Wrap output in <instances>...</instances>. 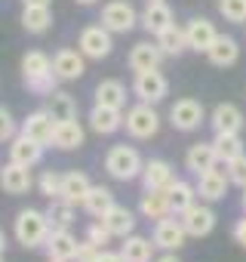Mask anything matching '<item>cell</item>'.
<instances>
[{
    "label": "cell",
    "mask_w": 246,
    "mask_h": 262,
    "mask_svg": "<svg viewBox=\"0 0 246 262\" xmlns=\"http://www.w3.org/2000/svg\"><path fill=\"white\" fill-rule=\"evenodd\" d=\"M95 102L123 111V108H127V86H123L120 80H102L95 86Z\"/></svg>",
    "instance_id": "obj_32"
},
{
    "label": "cell",
    "mask_w": 246,
    "mask_h": 262,
    "mask_svg": "<svg viewBox=\"0 0 246 262\" xmlns=\"http://www.w3.org/2000/svg\"><path fill=\"white\" fill-rule=\"evenodd\" d=\"M173 182H176V173L166 161H145V170H142L145 191H166Z\"/></svg>",
    "instance_id": "obj_21"
},
{
    "label": "cell",
    "mask_w": 246,
    "mask_h": 262,
    "mask_svg": "<svg viewBox=\"0 0 246 262\" xmlns=\"http://www.w3.org/2000/svg\"><path fill=\"white\" fill-rule=\"evenodd\" d=\"M13 231H16V241H19L22 247L34 250V247H43V244H46V237H50L53 225H50V216H46V213H40V210L28 207V210H22V213L16 216Z\"/></svg>",
    "instance_id": "obj_1"
},
{
    "label": "cell",
    "mask_w": 246,
    "mask_h": 262,
    "mask_svg": "<svg viewBox=\"0 0 246 262\" xmlns=\"http://www.w3.org/2000/svg\"><path fill=\"white\" fill-rule=\"evenodd\" d=\"M179 219H182L188 237H206L215 228V213L206 204H191L185 213H179Z\"/></svg>",
    "instance_id": "obj_10"
},
{
    "label": "cell",
    "mask_w": 246,
    "mask_h": 262,
    "mask_svg": "<svg viewBox=\"0 0 246 262\" xmlns=\"http://www.w3.org/2000/svg\"><path fill=\"white\" fill-rule=\"evenodd\" d=\"M50 262H65V259H50Z\"/></svg>",
    "instance_id": "obj_51"
},
{
    "label": "cell",
    "mask_w": 246,
    "mask_h": 262,
    "mask_svg": "<svg viewBox=\"0 0 246 262\" xmlns=\"http://www.w3.org/2000/svg\"><path fill=\"white\" fill-rule=\"evenodd\" d=\"M37 188H40V194H43V198L59 201V198H62V176H59L56 170H43V173H40V179H37Z\"/></svg>",
    "instance_id": "obj_38"
},
{
    "label": "cell",
    "mask_w": 246,
    "mask_h": 262,
    "mask_svg": "<svg viewBox=\"0 0 246 262\" xmlns=\"http://www.w3.org/2000/svg\"><path fill=\"white\" fill-rule=\"evenodd\" d=\"M166 194H169V207H173L176 216L185 213L191 204H197V188H194L191 182H185V179H176V182L166 188Z\"/></svg>",
    "instance_id": "obj_34"
},
{
    "label": "cell",
    "mask_w": 246,
    "mask_h": 262,
    "mask_svg": "<svg viewBox=\"0 0 246 262\" xmlns=\"http://www.w3.org/2000/svg\"><path fill=\"white\" fill-rule=\"evenodd\" d=\"M154 262H182V259H179V256H176L173 250H163V256H157Z\"/></svg>",
    "instance_id": "obj_46"
},
{
    "label": "cell",
    "mask_w": 246,
    "mask_h": 262,
    "mask_svg": "<svg viewBox=\"0 0 246 262\" xmlns=\"http://www.w3.org/2000/svg\"><path fill=\"white\" fill-rule=\"evenodd\" d=\"M46 74H56V71H53V59H50L46 53H40V50L25 53V59H22V80L31 83V80L46 77Z\"/></svg>",
    "instance_id": "obj_28"
},
{
    "label": "cell",
    "mask_w": 246,
    "mask_h": 262,
    "mask_svg": "<svg viewBox=\"0 0 246 262\" xmlns=\"http://www.w3.org/2000/svg\"><path fill=\"white\" fill-rule=\"evenodd\" d=\"M89 188H92V182H89L86 173H80V170H71V173L62 176V201H68L71 207L83 204V198L89 194Z\"/></svg>",
    "instance_id": "obj_27"
},
{
    "label": "cell",
    "mask_w": 246,
    "mask_h": 262,
    "mask_svg": "<svg viewBox=\"0 0 246 262\" xmlns=\"http://www.w3.org/2000/svg\"><path fill=\"white\" fill-rule=\"evenodd\" d=\"M99 256H102V247H95L92 241H83V244L77 247L74 262H99Z\"/></svg>",
    "instance_id": "obj_43"
},
{
    "label": "cell",
    "mask_w": 246,
    "mask_h": 262,
    "mask_svg": "<svg viewBox=\"0 0 246 262\" xmlns=\"http://www.w3.org/2000/svg\"><path fill=\"white\" fill-rule=\"evenodd\" d=\"M185 241H188V231H185L182 219H176V213H169V216L154 222V244L160 250H173L176 253V250L185 247Z\"/></svg>",
    "instance_id": "obj_9"
},
{
    "label": "cell",
    "mask_w": 246,
    "mask_h": 262,
    "mask_svg": "<svg viewBox=\"0 0 246 262\" xmlns=\"http://www.w3.org/2000/svg\"><path fill=\"white\" fill-rule=\"evenodd\" d=\"M225 170H228V179H231V185H237V188H246V155H240V158H234L231 164H225Z\"/></svg>",
    "instance_id": "obj_40"
},
{
    "label": "cell",
    "mask_w": 246,
    "mask_h": 262,
    "mask_svg": "<svg viewBox=\"0 0 246 262\" xmlns=\"http://www.w3.org/2000/svg\"><path fill=\"white\" fill-rule=\"evenodd\" d=\"M31 185H34L31 167L16 164V161H7L4 167H0V188H4L7 194H28Z\"/></svg>",
    "instance_id": "obj_11"
},
{
    "label": "cell",
    "mask_w": 246,
    "mask_h": 262,
    "mask_svg": "<svg viewBox=\"0 0 246 262\" xmlns=\"http://www.w3.org/2000/svg\"><path fill=\"white\" fill-rule=\"evenodd\" d=\"M46 111L53 114V120H74V117H77V102H74L68 93L53 90V93L46 96Z\"/></svg>",
    "instance_id": "obj_35"
},
{
    "label": "cell",
    "mask_w": 246,
    "mask_h": 262,
    "mask_svg": "<svg viewBox=\"0 0 246 262\" xmlns=\"http://www.w3.org/2000/svg\"><path fill=\"white\" fill-rule=\"evenodd\" d=\"M89 129L92 133H99V136H111V133H117V129L123 126V111L120 108H108V105H92L89 108Z\"/></svg>",
    "instance_id": "obj_14"
},
{
    "label": "cell",
    "mask_w": 246,
    "mask_h": 262,
    "mask_svg": "<svg viewBox=\"0 0 246 262\" xmlns=\"http://www.w3.org/2000/svg\"><path fill=\"white\" fill-rule=\"evenodd\" d=\"M157 47L163 50V56H182V53L188 50V34H185V28L173 22L169 28H163V31L157 34Z\"/></svg>",
    "instance_id": "obj_29"
},
{
    "label": "cell",
    "mask_w": 246,
    "mask_h": 262,
    "mask_svg": "<svg viewBox=\"0 0 246 262\" xmlns=\"http://www.w3.org/2000/svg\"><path fill=\"white\" fill-rule=\"evenodd\" d=\"M46 216H50V225H53V228H71V225H74V207H71L68 201H62V198L50 204Z\"/></svg>",
    "instance_id": "obj_37"
},
{
    "label": "cell",
    "mask_w": 246,
    "mask_h": 262,
    "mask_svg": "<svg viewBox=\"0 0 246 262\" xmlns=\"http://www.w3.org/2000/svg\"><path fill=\"white\" fill-rule=\"evenodd\" d=\"M46 256L50 259H65V262H74V256H77V237L68 231V228H53L50 231V237H46Z\"/></svg>",
    "instance_id": "obj_19"
},
{
    "label": "cell",
    "mask_w": 246,
    "mask_h": 262,
    "mask_svg": "<svg viewBox=\"0 0 246 262\" xmlns=\"http://www.w3.org/2000/svg\"><path fill=\"white\" fill-rule=\"evenodd\" d=\"M10 161L25 164V167H37V164L43 161V145H40V142H34L31 136L19 133V136H13V139H10Z\"/></svg>",
    "instance_id": "obj_18"
},
{
    "label": "cell",
    "mask_w": 246,
    "mask_h": 262,
    "mask_svg": "<svg viewBox=\"0 0 246 262\" xmlns=\"http://www.w3.org/2000/svg\"><path fill=\"white\" fill-rule=\"evenodd\" d=\"M185 34H188V50H194V53H206L212 47V40L218 37L215 25L209 19H203V16L200 19H191L185 25Z\"/></svg>",
    "instance_id": "obj_20"
},
{
    "label": "cell",
    "mask_w": 246,
    "mask_h": 262,
    "mask_svg": "<svg viewBox=\"0 0 246 262\" xmlns=\"http://www.w3.org/2000/svg\"><path fill=\"white\" fill-rule=\"evenodd\" d=\"M74 4H80V7H92V4H99V0H74Z\"/></svg>",
    "instance_id": "obj_48"
},
{
    "label": "cell",
    "mask_w": 246,
    "mask_h": 262,
    "mask_svg": "<svg viewBox=\"0 0 246 262\" xmlns=\"http://www.w3.org/2000/svg\"><path fill=\"white\" fill-rule=\"evenodd\" d=\"M53 71H56V77H59L62 83L80 80V77L86 74V56H83L80 50H59V53L53 56Z\"/></svg>",
    "instance_id": "obj_12"
},
{
    "label": "cell",
    "mask_w": 246,
    "mask_h": 262,
    "mask_svg": "<svg viewBox=\"0 0 246 262\" xmlns=\"http://www.w3.org/2000/svg\"><path fill=\"white\" fill-rule=\"evenodd\" d=\"M105 170H108V176H114L120 182H133V179L142 176L145 161H142V155L133 145H114L105 155Z\"/></svg>",
    "instance_id": "obj_2"
},
{
    "label": "cell",
    "mask_w": 246,
    "mask_h": 262,
    "mask_svg": "<svg viewBox=\"0 0 246 262\" xmlns=\"http://www.w3.org/2000/svg\"><path fill=\"white\" fill-rule=\"evenodd\" d=\"M99 262H127V259H123L120 256V250L114 253V250H102V256H99Z\"/></svg>",
    "instance_id": "obj_45"
},
{
    "label": "cell",
    "mask_w": 246,
    "mask_h": 262,
    "mask_svg": "<svg viewBox=\"0 0 246 262\" xmlns=\"http://www.w3.org/2000/svg\"><path fill=\"white\" fill-rule=\"evenodd\" d=\"M206 120V111L197 99H179L173 108H169V123L179 129V133H194L200 129V123Z\"/></svg>",
    "instance_id": "obj_7"
},
{
    "label": "cell",
    "mask_w": 246,
    "mask_h": 262,
    "mask_svg": "<svg viewBox=\"0 0 246 262\" xmlns=\"http://www.w3.org/2000/svg\"><path fill=\"white\" fill-rule=\"evenodd\" d=\"M123 126H127V133L133 139H151V136H157V129H160V114H157L154 105L139 102V105L127 108V114H123Z\"/></svg>",
    "instance_id": "obj_3"
},
{
    "label": "cell",
    "mask_w": 246,
    "mask_h": 262,
    "mask_svg": "<svg viewBox=\"0 0 246 262\" xmlns=\"http://www.w3.org/2000/svg\"><path fill=\"white\" fill-rule=\"evenodd\" d=\"M102 222L111 228L114 237H127V234H133V228H136V213H133L130 207H123V204H114V207L102 216Z\"/></svg>",
    "instance_id": "obj_26"
},
{
    "label": "cell",
    "mask_w": 246,
    "mask_h": 262,
    "mask_svg": "<svg viewBox=\"0 0 246 262\" xmlns=\"http://www.w3.org/2000/svg\"><path fill=\"white\" fill-rule=\"evenodd\" d=\"M86 142V133H83V126L77 123V117L74 120H56V129H53V148H59V151H74V148H80Z\"/></svg>",
    "instance_id": "obj_17"
},
{
    "label": "cell",
    "mask_w": 246,
    "mask_h": 262,
    "mask_svg": "<svg viewBox=\"0 0 246 262\" xmlns=\"http://www.w3.org/2000/svg\"><path fill=\"white\" fill-rule=\"evenodd\" d=\"M4 247H7V237H4V231H0V253H4Z\"/></svg>",
    "instance_id": "obj_49"
},
{
    "label": "cell",
    "mask_w": 246,
    "mask_h": 262,
    "mask_svg": "<svg viewBox=\"0 0 246 262\" xmlns=\"http://www.w3.org/2000/svg\"><path fill=\"white\" fill-rule=\"evenodd\" d=\"M218 13L225 16V22L246 25V0H218Z\"/></svg>",
    "instance_id": "obj_39"
},
{
    "label": "cell",
    "mask_w": 246,
    "mask_h": 262,
    "mask_svg": "<svg viewBox=\"0 0 246 262\" xmlns=\"http://www.w3.org/2000/svg\"><path fill=\"white\" fill-rule=\"evenodd\" d=\"M80 207H83L89 216H99V219H102V216L114 207V191H111L108 185H92V188H89V194L83 198V204H80Z\"/></svg>",
    "instance_id": "obj_30"
},
{
    "label": "cell",
    "mask_w": 246,
    "mask_h": 262,
    "mask_svg": "<svg viewBox=\"0 0 246 262\" xmlns=\"http://www.w3.org/2000/svg\"><path fill=\"white\" fill-rule=\"evenodd\" d=\"M139 25H142L148 34L157 37L163 28L173 25V10H169V4H166V0H148V7H145L142 16H139Z\"/></svg>",
    "instance_id": "obj_15"
},
{
    "label": "cell",
    "mask_w": 246,
    "mask_h": 262,
    "mask_svg": "<svg viewBox=\"0 0 246 262\" xmlns=\"http://www.w3.org/2000/svg\"><path fill=\"white\" fill-rule=\"evenodd\" d=\"M228 185H231V179H228V170H225V164H215L212 170H206V173H200L197 176V194H200V201H206V204H215V201H222L225 194H228Z\"/></svg>",
    "instance_id": "obj_8"
},
{
    "label": "cell",
    "mask_w": 246,
    "mask_h": 262,
    "mask_svg": "<svg viewBox=\"0 0 246 262\" xmlns=\"http://www.w3.org/2000/svg\"><path fill=\"white\" fill-rule=\"evenodd\" d=\"M53 25L50 7H22V28L28 34H46Z\"/></svg>",
    "instance_id": "obj_33"
},
{
    "label": "cell",
    "mask_w": 246,
    "mask_h": 262,
    "mask_svg": "<svg viewBox=\"0 0 246 262\" xmlns=\"http://www.w3.org/2000/svg\"><path fill=\"white\" fill-rule=\"evenodd\" d=\"M13 136H19V129H16V120H13V114L0 105V142H10Z\"/></svg>",
    "instance_id": "obj_42"
},
{
    "label": "cell",
    "mask_w": 246,
    "mask_h": 262,
    "mask_svg": "<svg viewBox=\"0 0 246 262\" xmlns=\"http://www.w3.org/2000/svg\"><path fill=\"white\" fill-rule=\"evenodd\" d=\"M157 244L154 237H142V234H127L123 237V247H120V256L127 259V262H154Z\"/></svg>",
    "instance_id": "obj_22"
},
{
    "label": "cell",
    "mask_w": 246,
    "mask_h": 262,
    "mask_svg": "<svg viewBox=\"0 0 246 262\" xmlns=\"http://www.w3.org/2000/svg\"><path fill=\"white\" fill-rule=\"evenodd\" d=\"M53 129H56V120H53V114H50L46 108L31 111V114L25 117V123H22V133L31 136V139L40 142V145H50V142H53Z\"/></svg>",
    "instance_id": "obj_16"
},
{
    "label": "cell",
    "mask_w": 246,
    "mask_h": 262,
    "mask_svg": "<svg viewBox=\"0 0 246 262\" xmlns=\"http://www.w3.org/2000/svg\"><path fill=\"white\" fill-rule=\"evenodd\" d=\"M169 93V80L163 77L160 68H151V71H136V80H133V96L139 102H148V105H157L163 102Z\"/></svg>",
    "instance_id": "obj_5"
},
{
    "label": "cell",
    "mask_w": 246,
    "mask_h": 262,
    "mask_svg": "<svg viewBox=\"0 0 246 262\" xmlns=\"http://www.w3.org/2000/svg\"><path fill=\"white\" fill-rule=\"evenodd\" d=\"M215 164H218V155H215V145H212V142H197V145H191L188 155H185V167H188L194 176L212 170Z\"/></svg>",
    "instance_id": "obj_25"
},
{
    "label": "cell",
    "mask_w": 246,
    "mask_h": 262,
    "mask_svg": "<svg viewBox=\"0 0 246 262\" xmlns=\"http://www.w3.org/2000/svg\"><path fill=\"white\" fill-rule=\"evenodd\" d=\"M209 123H212V133H240L246 126V117L234 102H218L209 114Z\"/></svg>",
    "instance_id": "obj_13"
},
{
    "label": "cell",
    "mask_w": 246,
    "mask_h": 262,
    "mask_svg": "<svg viewBox=\"0 0 246 262\" xmlns=\"http://www.w3.org/2000/svg\"><path fill=\"white\" fill-rule=\"evenodd\" d=\"M77 47H80V53H83L86 59L102 62V59H108V56H111L114 40H111V31H108L105 25H86V28L80 31Z\"/></svg>",
    "instance_id": "obj_6"
},
{
    "label": "cell",
    "mask_w": 246,
    "mask_h": 262,
    "mask_svg": "<svg viewBox=\"0 0 246 262\" xmlns=\"http://www.w3.org/2000/svg\"><path fill=\"white\" fill-rule=\"evenodd\" d=\"M102 25L111 34H130L139 25V13L130 0H108L102 7Z\"/></svg>",
    "instance_id": "obj_4"
},
{
    "label": "cell",
    "mask_w": 246,
    "mask_h": 262,
    "mask_svg": "<svg viewBox=\"0 0 246 262\" xmlns=\"http://www.w3.org/2000/svg\"><path fill=\"white\" fill-rule=\"evenodd\" d=\"M206 59H209L215 68H231V65L240 59V47H237V40H234V37L218 34V37L212 40V47L206 50Z\"/></svg>",
    "instance_id": "obj_24"
},
{
    "label": "cell",
    "mask_w": 246,
    "mask_h": 262,
    "mask_svg": "<svg viewBox=\"0 0 246 262\" xmlns=\"http://www.w3.org/2000/svg\"><path fill=\"white\" fill-rule=\"evenodd\" d=\"M0 262H4V253H0Z\"/></svg>",
    "instance_id": "obj_52"
},
{
    "label": "cell",
    "mask_w": 246,
    "mask_h": 262,
    "mask_svg": "<svg viewBox=\"0 0 246 262\" xmlns=\"http://www.w3.org/2000/svg\"><path fill=\"white\" fill-rule=\"evenodd\" d=\"M53 0H22V7H50Z\"/></svg>",
    "instance_id": "obj_47"
},
{
    "label": "cell",
    "mask_w": 246,
    "mask_h": 262,
    "mask_svg": "<svg viewBox=\"0 0 246 262\" xmlns=\"http://www.w3.org/2000/svg\"><path fill=\"white\" fill-rule=\"evenodd\" d=\"M212 145H215L218 164H231L234 158L243 155V139H240V133H215Z\"/></svg>",
    "instance_id": "obj_36"
},
{
    "label": "cell",
    "mask_w": 246,
    "mask_h": 262,
    "mask_svg": "<svg viewBox=\"0 0 246 262\" xmlns=\"http://www.w3.org/2000/svg\"><path fill=\"white\" fill-rule=\"evenodd\" d=\"M111 237H114V234H111V228H108L102 219H99V222H92V225L86 228V241H92V244H95V247H102V250L111 244Z\"/></svg>",
    "instance_id": "obj_41"
},
{
    "label": "cell",
    "mask_w": 246,
    "mask_h": 262,
    "mask_svg": "<svg viewBox=\"0 0 246 262\" xmlns=\"http://www.w3.org/2000/svg\"><path fill=\"white\" fill-rule=\"evenodd\" d=\"M139 213L145 216V219H163V216H169L173 213V207H169V194L166 191H145L142 194V204H139Z\"/></svg>",
    "instance_id": "obj_31"
},
{
    "label": "cell",
    "mask_w": 246,
    "mask_h": 262,
    "mask_svg": "<svg viewBox=\"0 0 246 262\" xmlns=\"http://www.w3.org/2000/svg\"><path fill=\"white\" fill-rule=\"evenodd\" d=\"M234 237H237V244H240V247L246 250V216H243V219H240V222L234 225Z\"/></svg>",
    "instance_id": "obj_44"
},
{
    "label": "cell",
    "mask_w": 246,
    "mask_h": 262,
    "mask_svg": "<svg viewBox=\"0 0 246 262\" xmlns=\"http://www.w3.org/2000/svg\"><path fill=\"white\" fill-rule=\"evenodd\" d=\"M243 210H246V188H243Z\"/></svg>",
    "instance_id": "obj_50"
},
{
    "label": "cell",
    "mask_w": 246,
    "mask_h": 262,
    "mask_svg": "<svg viewBox=\"0 0 246 262\" xmlns=\"http://www.w3.org/2000/svg\"><path fill=\"white\" fill-rule=\"evenodd\" d=\"M130 68L133 71H151V68H160V62H163V50L157 47V40L154 43H148V40H142V43H136L133 50H130Z\"/></svg>",
    "instance_id": "obj_23"
}]
</instances>
